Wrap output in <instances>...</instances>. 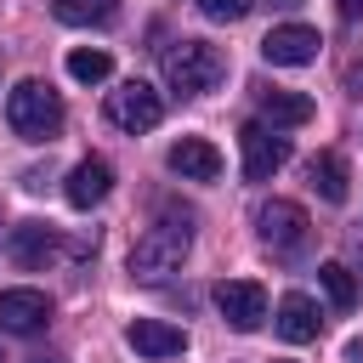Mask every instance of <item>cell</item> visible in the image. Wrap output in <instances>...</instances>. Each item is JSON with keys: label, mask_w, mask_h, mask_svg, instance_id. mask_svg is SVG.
<instances>
[{"label": "cell", "mask_w": 363, "mask_h": 363, "mask_svg": "<svg viewBox=\"0 0 363 363\" xmlns=\"http://www.w3.org/2000/svg\"><path fill=\"white\" fill-rule=\"evenodd\" d=\"M159 68H164V85L182 91V96H199V91H216L221 74H227V57L210 45V40H170L159 51Z\"/></svg>", "instance_id": "6da1fadb"}, {"label": "cell", "mask_w": 363, "mask_h": 363, "mask_svg": "<svg viewBox=\"0 0 363 363\" xmlns=\"http://www.w3.org/2000/svg\"><path fill=\"white\" fill-rule=\"evenodd\" d=\"M187 244H193V227H187V221H153V227L136 238V250H130V278L164 284L170 272H182Z\"/></svg>", "instance_id": "7a4b0ae2"}, {"label": "cell", "mask_w": 363, "mask_h": 363, "mask_svg": "<svg viewBox=\"0 0 363 363\" xmlns=\"http://www.w3.org/2000/svg\"><path fill=\"white\" fill-rule=\"evenodd\" d=\"M6 125L23 136V142H51L62 130V96L45 85V79H23L11 96H6Z\"/></svg>", "instance_id": "3957f363"}, {"label": "cell", "mask_w": 363, "mask_h": 363, "mask_svg": "<svg viewBox=\"0 0 363 363\" xmlns=\"http://www.w3.org/2000/svg\"><path fill=\"white\" fill-rule=\"evenodd\" d=\"M108 125L113 130H125V136H142V130H153L159 119H164V96L147 85V79H125L119 91H108Z\"/></svg>", "instance_id": "277c9868"}, {"label": "cell", "mask_w": 363, "mask_h": 363, "mask_svg": "<svg viewBox=\"0 0 363 363\" xmlns=\"http://www.w3.org/2000/svg\"><path fill=\"white\" fill-rule=\"evenodd\" d=\"M238 153H244V176L250 182H267V176H278L289 164V136L278 125H267V119H250L238 130Z\"/></svg>", "instance_id": "5b68a950"}, {"label": "cell", "mask_w": 363, "mask_h": 363, "mask_svg": "<svg viewBox=\"0 0 363 363\" xmlns=\"http://www.w3.org/2000/svg\"><path fill=\"white\" fill-rule=\"evenodd\" d=\"M255 233H261V244H272V250H301L306 233H312V221H306V210H301L295 199H267V204L255 210Z\"/></svg>", "instance_id": "8992f818"}, {"label": "cell", "mask_w": 363, "mask_h": 363, "mask_svg": "<svg viewBox=\"0 0 363 363\" xmlns=\"http://www.w3.org/2000/svg\"><path fill=\"white\" fill-rule=\"evenodd\" d=\"M216 312H221L238 335H250V329L267 323V289H261L255 278H227V284H216Z\"/></svg>", "instance_id": "52a82bcc"}, {"label": "cell", "mask_w": 363, "mask_h": 363, "mask_svg": "<svg viewBox=\"0 0 363 363\" xmlns=\"http://www.w3.org/2000/svg\"><path fill=\"white\" fill-rule=\"evenodd\" d=\"M45 323H51V295H45V289H28V284L0 289V329H11V335H40Z\"/></svg>", "instance_id": "ba28073f"}, {"label": "cell", "mask_w": 363, "mask_h": 363, "mask_svg": "<svg viewBox=\"0 0 363 363\" xmlns=\"http://www.w3.org/2000/svg\"><path fill=\"white\" fill-rule=\"evenodd\" d=\"M318 28H306V23H284V28H272L267 40H261V57L272 62V68H301V62H312L318 57Z\"/></svg>", "instance_id": "9c48e42d"}, {"label": "cell", "mask_w": 363, "mask_h": 363, "mask_svg": "<svg viewBox=\"0 0 363 363\" xmlns=\"http://www.w3.org/2000/svg\"><path fill=\"white\" fill-rule=\"evenodd\" d=\"M170 170L182 176V182H216L221 176V153H216V142H204V136H182V142H170Z\"/></svg>", "instance_id": "30bf717a"}, {"label": "cell", "mask_w": 363, "mask_h": 363, "mask_svg": "<svg viewBox=\"0 0 363 363\" xmlns=\"http://www.w3.org/2000/svg\"><path fill=\"white\" fill-rule=\"evenodd\" d=\"M108 187H113V164H108V159H79V164L68 170L62 199H68L74 210H91V204H102V199H108Z\"/></svg>", "instance_id": "8fae6325"}, {"label": "cell", "mask_w": 363, "mask_h": 363, "mask_svg": "<svg viewBox=\"0 0 363 363\" xmlns=\"http://www.w3.org/2000/svg\"><path fill=\"white\" fill-rule=\"evenodd\" d=\"M125 340H130V352H142V357H182V352H187V335H182L176 323H164V318H136V323L125 329Z\"/></svg>", "instance_id": "7c38bea8"}, {"label": "cell", "mask_w": 363, "mask_h": 363, "mask_svg": "<svg viewBox=\"0 0 363 363\" xmlns=\"http://www.w3.org/2000/svg\"><path fill=\"white\" fill-rule=\"evenodd\" d=\"M51 255H57V227H51V221H17V227H11V261H17V267L40 272Z\"/></svg>", "instance_id": "4fadbf2b"}, {"label": "cell", "mask_w": 363, "mask_h": 363, "mask_svg": "<svg viewBox=\"0 0 363 363\" xmlns=\"http://www.w3.org/2000/svg\"><path fill=\"white\" fill-rule=\"evenodd\" d=\"M255 108H261V119L267 125H306L312 113H318V102L306 96V91H278V85H267V91H255Z\"/></svg>", "instance_id": "5bb4252c"}, {"label": "cell", "mask_w": 363, "mask_h": 363, "mask_svg": "<svg viewBox=\"0 0 363 363\" xmlns=\"http://www.w3.org/2000/svg\"><path fill=\"white\" fill-rule=\"evenodd\" d=\"M272 323H278V335H284V340H295V346H301V340H318V329H323L318 301H312V295H301V289L278 301V318H272Z\"/></svg>", "instance_id": "9a60e30c"}, {"label": "cell", "mask_w": 363, "mask_h": 363, "mask_svg": "<svg viewBox=\"0 0 363 363\" xmlns=\"http://www.w3.org/2000/svg\"><path fill=\"white\" fill-rule=\"evenodd\" d=\"M306 182H312L318 199H329V204H346V193H352V176H346V159H340V153H312Z\"/></svg>", "instance_id": "2e32d148"}, {"label": "cell", "mask_w": 363, "mask_h": 363, "mask_svg": "<svg viewBox=\"0 0 363 363\" xmlns=\"http://www.w3.org/2000/svg\"><path fill=\"white\" fill-rule=\"evenodd\" d=\"M51 11L68 28H102V23L119 17V0H51Z\"/></svg>", "instance_id": "e0dca14e"}, {"label": "cell", "mask_w": 363, "mask_h": 363, "mask_svg": "<svg viewBox=\"0 0 363 363\" xmlns=\"http://www.w3.org/2000/svg\"><path fill=\"white\" fill-rule=\"evenodd\" d=\"M68 74H74L79 85H102V79L113 74V57L96 51V45H79V51H68Z\"/></svg>", "instance_id": "ac0fdd59"}, {"label": "cell", "mask_w": 363, "mask_h": 363, "mask_svg": "<svg viewBox=\"0 0 363 363\" xmlns=\"http://www.w3.org/2000/svg\"><path fill=\"white\" fill-rule=\"evenodd\" d=\"M318 284H323V295H329L340 312H352V301H357V284H352V272H346L340 261H323V267H318Z\"/></svg>", "instance_id": "d6986e66"}, {"label": "cell", "mask_w": 363, "mask_h": 363, "mask_svg": "<svg viewBox=\"0 0 363 363\" xmlns=\"http://www.w3.org/2000/svg\"><path fill=\"white\" fill-rule=\"evenodd\" d=\"M193 6H199L210 23H238V17L250 11V0H193Z\"/></svg>", "instance_id": "ffe728a7"}, {"label": "cell", "mask_w": 363, "mask_h": 363, "mask_svg": "<svg viewBox=\"0 0 363 363\" xmlns=\"http://www.w3.org/2000/svg\"><path fill=\"white\" fill-rule=\"evenodd\" d=\"M346 85H357V91H363V57H352V62H346Z\"/></svg>", "instance_id": "44dd1931"}, {"label": "cell", "mask_w": 363, "mask_h": 363, "mask_svg": "<svg viewBox=\"0 0 363 363\" xmlns=\"http://www.w3.org/2000/svg\"><path fill=\"white\" fill-rule=\"evenodd\" d=\"M335 11H340V17L352 23V17H363V0H335Z\"/></svg>", "instance_id": "7402d4cb"}, {"label": "cell", "mask_w": 363, "mask_h": 363, "mask_svg": "<svg viewBox=\"0 0 363 363\" xmlns=\"http://www.w3.org/2000/svg\"><path fill=\"white\" fill-rule=\"evenodd\" d=\"M346 244H352V255L363 261V227H352V238H346Z\"/></svg>", "instance_id": "603a6c76"}, {"label": "cell", "mask_w": 363, "mask_h": 363, "mask_svg": "<svg viewBox=\"0 0 363 363\" xmlns=\"http://www.w3.org/2000/svg\"><path fill=\"white\" fill-rule=\"evenodd\" d=\"M346 363H363V340H352V346H346Z\"/></svg>", "instance_id": "cb8c5ba5"}, {"label": "cell", "mask_w": 363, "mask_h": 363, "mask_svg": "<svg viewBox=\"0 0 363 363\" xmlns=\"http://www.w3.org/2000/svg\"><path fill=\"white\" fill-rule=\"evenodd\" d=\"M28 363H62V357H28Z\"/></svg>", "instance_id": "d4e9b609"}, {"label": "cell", "mask_w": 363, "mask_h": 363, "mask_svg": "<svg viewBox=\"0 0 363 363\" xmlns=\"http://www.w3.org/2000/svg\"><path fill=\"white\" fill-rule=\"evenodd\" d=\"M0 363H6V357H0Z\"/></svg>", "instance_id": "484cf974"}]
</instances>
